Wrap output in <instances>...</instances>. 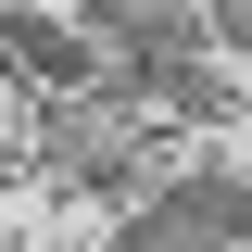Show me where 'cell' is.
<instances>
[{
    "label": "cell",
    "mask_w": 252,
    "mask_h": 252,
    "mask_svg": "<svg viewBox=\"0 0 252 252\" xmlns=\"http://www.w3.org/2000/svg\"><path fill=\"white\" fill-rule=\"evenodd\" d=\"M0 51L26 63V76H51V89H89V38L51 26V13H0Z\"/></svg>",
    "instance_id": "1"
},
{
    "label": "cell",
    "mask_w": 252,
    "mask_h": 252,
    "mask_svg": "<svg viewBox=\"0 0 252 252\" xmlns=\"http://www.w3.org/2000/svg\"><path fill=\"white\" fill-rule=\"evenodd\" d=\"M177 202H189L202 227H215V240H252V177H189Z\"/></svg>",
    "instance_id": "2"
},
{
    "label": "cell",
    "mask_w": 252,
    "mask_h": 252,
    "mask_svg": "<svg viewBox=\"0 0 252 252\" xmlns=\"http://www.w3.org/2000/svg\"><path fill=\"white\" fill-rule=\"evenodd\" d=\"M114 252H215V227L189 215V202H152V215L126 227V240H114Z\"/></svg>",
    "instance_id": "3"
},
{
    "label": "cell",
    "mask_w": 252,
    "mask_h": 252,
    "mask_svg": "<svg viewBox=\"0 0 252 252\" xmlns=\"http://www.w3.org/2000/svg\"><path fill=\"white\" fill-rule=\"evenodd\" d=\"M215 13H227V38H240V51H252V0H215Z\"/></svg>",
    "instance_id": "4"
}]
</instances>
